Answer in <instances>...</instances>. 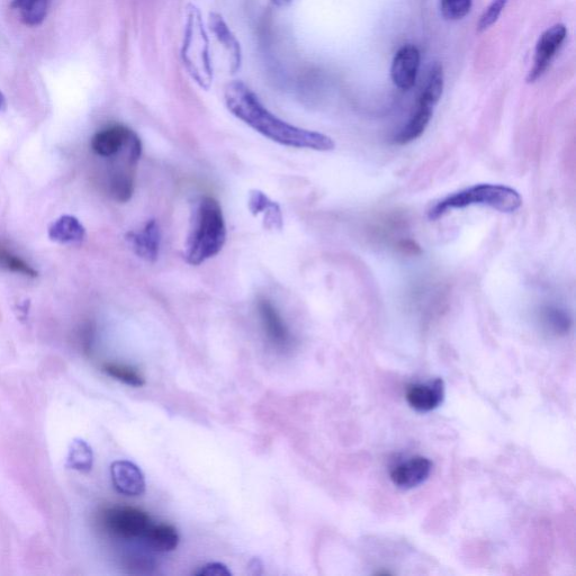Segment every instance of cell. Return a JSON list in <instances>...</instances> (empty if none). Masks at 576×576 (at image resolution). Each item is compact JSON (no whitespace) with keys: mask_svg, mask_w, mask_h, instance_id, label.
I'll list each match as a JSON object with an SVG mask.
<instances>
[{"mask_svg":"<svg viewBox=\"0 0 576 576\" xmlns=\"http://www.w3.org/2000/svg\"><path fill=\"white\" fill-rule=\"evenodd\" d=\"M224 102L230 113L282 146L309 149L314 151H332L336 147L328 135L297 128L269 112L259 97L242 81H232L224 89Z\"/></svg>","mask_w":576,"mask_h":576,"instance_id":"6da1fadb","label":"cell"},{"mask_svg":"<svg viewBox=\"0 0 576 576\" xmlns=\"http://www.w3.org/2000/svg\"><path fill=\"white\" fill-rule=\"evenodd\" d=\"M227 241L222 207L214 197L204 196L198 200L192 212L191 225L185 246V258L189 265L200 266L218 255Z\"/></svg>","mask_w":576,"mask_h":576,"instance_id":"7a4b0ae2","label":"cell"},{"mask_svg":"<svg viewBox=\"0 0 576 576\" xmlns=\"http://www.w3.org/2000/svg\"><path fill=\"white\" fill-rule=\"evenodd\" d=\"M209 33L196 6H189L182 43L183 65L187 74L203 89H210L214 79Z\"/></svg>","mask_w":576,"mask_h":576,"instance_id":"3957f363","label":"cell"},{"mask_svg":"<svg viewBox=\"0 0 576 576\" xmlns=\"http://www.w3.org/2000/svg\"><path fill=\"white\" fill-rule=\"evenodd\" d=\"M472 205H484L502 213H513L520 209L522 198L516 189L506 185H475L438 202L429 211V220L436 221L449 211L465 209Z\"/></svg>","mask_w":576,"mask_h":576,"instance_id":"277c9868","label":"cell"},{"mask_svg":"<svg viewBox=\"0 0 576 576\" xmlns=\"http://www.w3.org/2000/svg\"><path fill=\"white\" fill-rule=\"evenodd\" d=\"M96 156L103 159H115L131 156L140 160L142 142L139 135L128 126L115 124L98 131L90 142Z\"/></svg>","mask_w":576,"mask_h":576,"instance_id":"5b68a950","label":"cell"},{"mask_svg":"<svg viewBox=\"0 0 576 576\" xmlns=\"http://www.w3.org/2000/svg\"><path fill=\"white\" fill-rule=\"evenodd\" d=\"M99 524L108 535L123 540L142 539L152 524L147 512L128 506H115L99 513Z\"/></svg>","mask_w":576,"mask_h":576,"instance_id":"8992f818","label":"cell"},{"mask_svg":"<svg viewBox=\"0 0 576 576\" xmlns=\"http://www.w3.org/2000/svg\"><path fill=\"white\" fill-rule=\"evenodd\" d=\"M567 30L563 24H555L549 27L536 44L534 66L527 76V83L534 84L545 74L558 50L566 39Z\"/></svg>","mask_w":576,"mask_h":576,"instance_id":"52a82bcc","label":"cell"},{"mask_svg":"<svg viewBox=\"0 0 576 576\" xmlns=\"http://www.w3.org/2000/svg\"><path fill=\"white\" fill-rule=\"evenodd\" d=\"M421 56L416 45L407 44L396 52L391 67L393 84L401 90H409L416 85Z\"/></svg>","mask_w":576,"mask_h":576,"instance_id":"ba28073f","label":"cell"},{"mask_svg":"<svg viewBox=\"0 0 576 576\" xmlns=\"http://www.w3.org/2000/svg\"><path fill=\"white\" fill-rule=\"evenodd\" d=\"M161 229L155 219L148 220L138 231L126 234V241L139 258L155 263L161 250Z\"/></svg>","mask_w":576,"mask_h":576,"instance_id":"9c48e42d","label":"cell"},{"mask_svg":"<svg viewBox=\"0 0 576 576\" xmlns=\"http://www.w3.org/2000/svg\"><path fill=\"white\" fill-rule=\"evenodd\" d=\"M258 313L270 344L279 350L291 347L292 336L281 313L268 300H259Z\"/></svg>","mask_w":576,"mask_h":576,"instance_id":"30bf717a","label":"cell"},{"mask_svg":"<svg viewBox=\"0 0 576 576\" xmlns=\"http://www.w3.org/2000/svg\"><path fill=\"white\" fill-rule=\"evenodd\" d=\"M405 399L413 410L430 412L440 407L445 399V382L436 378L428 383L411 384L408 386Z\"/></svg>","mask_w":576,"mask_h":576,"instance_id":"8fae6325","label":"cell"},{"mask_svg":"<svg viewBox=\"0 0 576 576\" xmlns=\"http://www.w3.org/2000/svg\"><path fill=\"white\" fill-rule=\"evenodd\" d=\"M432 471L429 458L416 456L392 468L391 480L396 488L411 490L425 482Z\"/></svg>","mask_w":576,"mask_h":576,"instance_id":"7c38bea8","label":"cell"},{"mask_svg":"<svg viewBox=\"0 0 576 576\" xmlns=\"http://www.w3.org/2000/svg\"><path fill=\"white\" fill-rule=\"evenodd\" d=\"M114 488L126 497H140L146 492V479L140 468L129 461H116L111 465Z\"/></svg>","mask_w":576,"mask_h":576,"instance_id":"4fadbf2b","label":"cell"},{"mask_svg":"<svg viewBox=\"0 0 576 576\" xmlns=\"http://www.w3.org/2000/svg\"><path fill=\"white\" fill-rule=\"evenodd\" d=\"M209 27L214 38L222 45L227 52L229 65L232 74H236L242 65V49L237 36L234 35L227 22L219 13H211L209 17Z\"/></svg>","mask_w":576,"mask_h":576,"instance_id":"5bb4252c","label":"cell"},{"mask_svg":"<svg viewBox=\"0 0 576 576\" xmlns=\"http://www.w3.org/2000/svg\"><path fill=\"white\" fill-rule=\"evenodd\" d=\"M249 211L252 215L264 216L265 228L268 230L281 231L284 227V219L281 206L258 189H254L249 194Z\"/></svg>","mask_w":576,"mask_h":576,"instance_id":"9a60e30c","label":"cell"},{"mask_svg":"<svg viewBox=\"0 0 576 576\" xmlns=\"http://www.w3.org/2000/svg\"><path fill=\"white\" fill-rule=\"evenodd\" d=\"M49 237L61 245H79L86 238V229L75 216L63 215L50 225Z\"/></svg>","mask_w":576,"mask_h":576,"instance_id":"2e32d148","label":"cell"},{"mask_svg":"<svg viewBox=\"0 0 576 576\" xmlns=\"http://www.w3.org/2000/svg\"><path fill=\"white\" fill-rule=\"evenodd\" d=\"M134 168L117 165L108 173V194L116 202L126 203L131 200L134 193Z\"/></svg>","mask_w":576,"mask_h":576,"instance_id":"e0dca14e","label":"cell"},{"mask_svg":"<svg viewBox=\"0 0 576 576\" xmlns=\"http://www.w3.org/2000/svg\"><path fill=\"white\" fill-rule=\"evenodd\" d=\"M432 115H434V106L418 101L416 112L412 114L409 122L396 135L395 143L408 144L419 139L428 128Z\"/></svg>","mask_w":576,"mask_h":576,"instance_id":"ac0fdd59","label":"cell"},{"mask_svg":"<svg viewBox=\"0 0 576 576\" xmlns=\"http://www.w3.org/2000/svg\"><path fill=\"white\" fill-rule=\"evenodd\" d=\"M144 542L159 553L173 552L179 544L177 529L170 524H151L143 538Z\"/></svg>","mask_w":576,"mask_h":576,"instance_id":"d6986e66","label":"cell"},{"mask_svg":"<svg viewBox=\"0 0 576 576\" xmlns=\"http://www.w3.org/2000/svg\"><path fill=\"white\" fill-rule=\"evenodd\" d=\"M51 0H13V7L23 23L38 26L47 18Z\"/></svg>","mask_w":576,"mask_h":576,"instance_id":"ffe728a7","label":"cell"},{"mask_svg":"<svg viewBox=\"0 0 576 576\" xmlns=\"http://www.w3.org/2000/svg\"><path fill=\"white\" fill-rule=\"evenodd\" d=\"M539 318L544 327L556 336L566 335L572 327V319L569 313L557 308V306H544L540 310Z\"/></svg>","mask_w":576,"mask_h":576,"instance_id":"44dd1931","label":"cell"},{"mask_svg":"<svg viewBox=\"0 0 576 576\" xmlns=\"http://www.w3.org/2000/svg\"><path fill=\"white\" fill-rule=\"evenodd\" d=\"M0 269L30 278H35L39 275L38 270L27 263L21 256H18L12 249H9L2 241H0Z\"/></svg>","mask_w":576,"mask_h":576,"instance_id":"7402d4cb","label":"cell"},{"mask_svg":"<svg viewBox=\"0 0 576 576\" xmlns=\"http://www.w3.org/2000/svg\"><path fill=\"white\" fill-rule=\"evenodd\" d=\"M94 464V454L85 440L72 441L67 458V466L79 472H89Z\"/></svg>","mask_w":576,"mask_h":576,"instance_id":"603a6c76","label":"cell"},{"mask_svg":"<svg viewBox=\"0 0 576 576\" xmlns=\"http://www.w3.org/2000/svg\"><path fill=\"white\" fill-rule=\"evenodd\" d=\"M444 85L445 74L443 66L440 63H436L429 72L426 86L422 90L419 101L435 107L440 101L441 95H443Z\"/></svg>","mask_w":576,"mask_h":576,"instance_id":"cb8c5ba5","label":"cell"},{"mask_svg":"<svg viewBox=\"0 0 576 576\" xmlns=\"http://www.w3.org/2000/svg\"><path fill=\"white\" fill-rule=\"evenodd\" d=\"M103 371L114 380L122 382L133 387H141L146 384L144 377L137 369L119 363H106L103 365Z\"/></svg>","mask_w":576,"mask_h":576,"instance_id":"d4e9b609","label":"cell"},{"mask_svg":"<svg viewBox=\"0 0 576 576\" xmlns=\"http://www.w3.org/2000/svg\"><path fill=\"white\" fill-rule=\"evenodd\" d=\"M473 0H441V14L448 21L462 20L471 12Z\"/></svg>","mask_w":576,"mask_h":576,"instance_id":"484cf974","label":"cell"},{"mask_svg":"<svg viewBox=\"0 0 576 576\" xmlns=\"http://www.w3.org/2000/svg\"><path fill=\"white\" fill-rule=\"evenodd\" d=\"M509 0H493V2L486 7L485 11L480 17L479 23H477V31L485 32L489 30L491 26L498 22L503 9L506 8Z\"/></svg>","mask_w":576,"mask_h":576,"instance_id":"4316f807","label":"cell"},{"mask_svg":"<svg viewBox=\"0 0 576 576\" xmlns=\"http://www.w3.org/2000/svg\"><path fill=\"white\" fill-rule=\"evenodd\" d=\"M125 567L132 574H150L155 570V562L148 556L131 555L126 558Z\"/></svg>","mask_w":576,"mask_h":576,"instance_id":"83f0119b","label":"cell"},{"mask_svg":"<svg viewBox=\"0 0 576 576\" xmlns=\"http://www.w3.org/2000/svg\"><path fill=\"white\" fill-rule=\"evenodd\" d=\"M196 574L201 576H229L231 572L227 566L221 563H210L202 567L201 571Z\"/></svg>","mask_w":576,"mask_h":576,"instance_id":"f1b7e54d","label":"cell"},{"mask_svg":"<svg viewBox=\"0 0 576 576\" xmlns=\"http://www.w3.org/2000/svg\"><path fill=\"white\" fill-rule=\"evenodd\" d=\"M273 4L276 5L277 7H287L288 5H291L293 0H272Z\"/></svg>","mask_w":576,"mask_h":576,"instance_id":"f546056e","label":"cell"},{"mask_svg":"<svg viewBox=\"0 0 576 576\" xmlns=\"http://www.w3.org/2000/svg\"><path fill=\"white\" fill-rule=\"evenodd\" d=\"M7 108L6 97L0 92V112H5Z\"/></svg>","mask_w":576,"mask_h":576,"instance_id":"4dcf8cb0","label":"cell"}]
</instances>
